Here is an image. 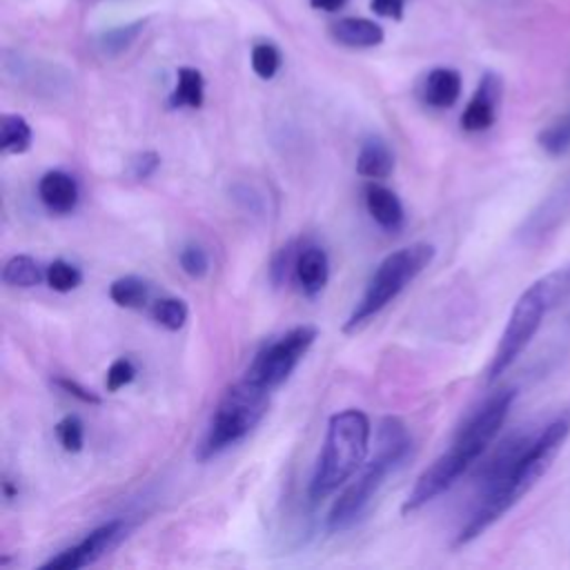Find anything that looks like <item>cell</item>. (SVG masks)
<instances>
[{"instance_id":"6da1fadb","label":"cell","mask_w":570,"mask_h":570,"mask_svg":"<svg viewBox=\"0 0 570 570\" xmlns=\"http://www.w3.org/2000/svg\"><path fill=\"white\" fill-rule=\"evenodd\" d=\"M570 434V416H557L550 421L528 445L523 456L519 459L510 479L490 494L479 497V503L465 525L459 530L454 539V548H461L476 537H481L492 523H497L523 494H528L534 483L550 470L552 461L561 452L566 439Z\"/></svg>"},{"instance_id":"7a4b0ae2","label":"cell","mask_w":570,"mask_h":570,"mask_svg":"<svg viewBox=\"0 0 570 570\" xmlns=\"http://www.w3.org/2000/svg\"><path fill=\"white\" fill-rule=\"evenodd\" d=\"M412 450V436L399 416L381 419L376 428V454L363 463L354 481L338 494L327 512V530L341 532L354 525L370 508L372 499L385 483L387 474L394 472L407 459Z\"/></svg>"},{"instance_id":"3957f363","label":"cell","mask_w":570,"mask_h":570,"mask_svg":"<svg viewBox=\"0 0 570 570\" xmlns=\"http://www.w3.org/2000/svg\"><path fill=\"white\" fill-rule=\"evenodd\" d=\"M568 296H570V265L548 272L546 276L528 285V289L521 292V296L512 305L503 334L490 358V365L485 372L488 383L497 381L521 356V352L539 332L546 314L559 307L563 301H568Z\"/></svg>"},{"instance_id":"277c9868","label":"cell","mask_w":570,"mask_h":570,"mask_svg":"<svg viewBox=\"0 0 570 570\" xmlns=\"http://www.w3.org/2000/svg\"><path fill=\"white\" fill-rule=\"evenodd\" d=\"M372 425L363 410L347 407L327 421L325 441L309 481V501L316 503L347 483L365 463Z\"/></svg>"},{"instance_id":"5b68a950","label":"cell","mask_w":570,"mask_h":570,"mask_svg":"<svg viewBox=\"0 0 570 570\" xmlns=\"http://www.w3.org/2000/svg\"><path fill=\"white\" fill-rule=\"evenodd\" d=\"M436 249L430 243H412L387 254L370 276L363 296L343 323L345 334H356L379 316L414 278L432 263Z\"/></svg>"},{"instance_id":"8992f818","label":"cell","mask_w":570,"mask_h":570,"mask_svg":"<svg viewBox=\"0 0 570 570\" xmlns=\"http://www.w3.org/2000/svg\"><path fill=\"white\" fill-rule=\"evenodd\" d=\"M269 394V390L252 383L245 376L229 385L214 407L209 428L196 452L198 461H209L227 448L240 443L267 414Z\"/></svg>"},{"instance_id":"52a82bcc","label":"cell","mask_w":570,"mask_h":570,"mask_svg":"<svg viewBox=\"0 0 570 570\" xmlns=\"http://www.w3.org/2000/svg\"><path fill=\"white\" fill-rule=\"evenodd\" d=\"M316 336H318V330L314 325H296L287 330L285 334L265 343L256 352V356L252 358L245 372V379L274 392L289 379V374L296 370V365L314 345Z\"/></svg>"},{"instance_id":"ba28073f","label":"cell","mask_w":570,"mask_h":570,"mask_svg":"<svg viewBox=\"0 0 570 570\" xmlns=\"http://www.w3.org/2000/svg\"><path fill=\"white\" fill-rule=\"evenodd\" d=\"M514 396H517L514 390H501V392H494L490 399H485L474 410V414L459 428L452 441V448H456L470 463H474L499 434L503 421L508 419Z\"/></svg>"},{"instance_id":"9c48e42d","label":"cell","mask_w":570,"mask_h":570,"mask_svg":"<svg viewBox=\"0 0 570 570\" xmlns=\"http://www.w3.org/2000/svg\"><path fill=\"white\" fill-rule=\"evenodd\" d=\"M127 530H129L127 521L111 519V521L94 528L76 546L47 559L40 566V570H80L85 566H91L98 559H102L105 554H109L127 537Z\"/></svg>"},{"instance_id":"30bf717a","label":"cell","mask_w":570,"mask_h":570,"mask_svg":"<svg viewBox=\"0 0 570 570\" xmlns=\"http://www.w3.org/2000/svg\"><path fill=\"white\" fill-rule=\"evenodd\" d=\"M472 463L456 450L450 445L448 452H443L439 459H434L416 479V483L412 485V490L407 492L401 512L403 514H412L416 510H421L425 503L434 501L439 494H443L445 490H450L459 476L470 468Z\"/></svg>"},{"instance_id":"8fae6325","label":"cell","mask_w":570,"mask_h":570,"mask_svg":"<svg viewBox=\"0 0 570 570\" xmlns=\"http://www.w3.org/2000/svg\"><path fill=\"white\" fill-rule=\"evenodd\" d=\"M501 100V78L492 71L483 73L479 87L461 114V129L468 134L485 131L494 125Z\"/></svg>"},{"instance_id":"7c38bea8","label":"cell","mask_w":570,"mask_h":570,"mask_svg":"<svg viewBox=\"0 0 570 570\" xmlns=\"http://www.w3.org/2000/svg\"><path fill=\"white\" fill-rule=\"evenodd\" d=\"M38 196L47 212L65 216L76 209L80 189L71 174H67L62 169H51V171L42 174V178L38 183Z\"/></svg>"},{"instance_id":"4fadbf2b","label":"cell","mask_w":570,"mask_h":570,"mask_svg":"<svg viewBox=\"0 0 570 570\" xmlns=\"http://www.w3.org/2000/svg\"><path fill=\"white\" fill-rule=\"evenodd\" d=\"M365 209L372 216V220L385 229V232H399L405 223V209L401 198L379 180H372L363 189Z\"/></svg>"},{"instance_id":"5bb4252c","label":"cell","mask_w":570,"mask_h":570,"mask_svg":"<svg viewBox=\"0 0 570 570\" xmlns=\"http://www.w3.org/2000/svg\"><path fill=\"white\" fill-rule=\"evenodd\" d=\"M566 216H570V180H566L546 203H541L537 212H532L521 234L523 238H541L557 229Z\"/></svg>"},{"instance_id":"9a60e30c","label":"cell","mask_w":570,"mask_h":570,"mask_svg":"<svg viewBox=\"0 0 570 570\" xmlns=\"http://www.w3.org/2000/svg\"><path fill=\"white\" fill-rule=\"evenodd\" d=\"M330 36L334 42L350 49H370L379 47L385 38L383 27L370 18L347 16L330 24Z\"/></svg>"},{"instance_id":"2e32d148","label":"cell","mask_w":570,"mask_h":570,"mask_svg":"<svg viewBox=\"0 0 570 570\" xmlns=\"http://www.w3.org/2000/svg\"><path fill=\"white\" fill-rule=\"evenodd\" d=\"M294 281L307 296H316L330 281V258L323 247L307 245L301 249L294 267Z\"/></svg>"},{"instance_id":"e0dca14e","label":"cell","mask_w":570,"mask_h":570,"mask_svg":"<svg viewBox=\"0 0 570 570\" xmlns=\"http://www.w3.org/2000/svg\"><path fill=\"white\" fill-rule=\"evenodd\" d=\"M461 73L452 67H436L423 80V102L434 109H450L461 96Z\"/></svg>"},{"instance_id":"ac0fdd59","label":"cell","mask_w":570,"mask_h":570,"mask_svg":"<svg viewBox=\"0 0 570 570\" xmlns=\"http://www.w3.org/2000/svg\"><path fill=\"white\" fill-rule=\"evenodd\" d=\"M394 169V154L385 140L372 136L361 142L356 154V174L370 180H383Z\"/></svg>"},{"instance_id":"d6986e66","label":"cell","mask_w":570,"mask_h":570,"mask_svg":"<svg viewBox=\"0 0 570 570\" xmlns=\"http://www.w3.org/2000/svg\"><path fill=\"white\" fill-rule=\"evenodd\" d=\"M205 102V78L194 67H180L176 71V85L169 94L167 105L171 109H198Z\"/></svg>"},{"instance_id":"ffe728a7","label":"cell","mask_w":570,"mask_h":570,"mask_svg":"<svg viewBox=\"0 0 570 570\" xmlns=\"http://www.w3.org/2000/svg\"><path fill=\"white\" fill-rule=\"evenodd\" d=\"M149 294H151V285L134 274L120 276L109 285V298L125 309H140L149 303Z\"/></svg>"},{"instance_id":"44dd1931","label":"cell","mask_w":570,"mask_h":570,"mask_svg":"<svg viewBox=\"0 0 570 570\" xmlns=\"http://www.w3.org/2000/svg\"><path fill=\"white\" fill-rule=\"evenodd\" d=\"M33 140L29 122L20 114L0 116V151L2 154H24Z\"/></svg>"},{"instance_id":"7402d4cb","label":"cell","mask_w":570,"mask_h":570,"mask_svg":"<svg viewBox=\"0 0 570 570\" xmlns=\"http://www.w3.org/2000/svg\"><path fill=\"white\" fill-rule=\"evenodd\" d=\"M42 272L36 263V258L27 256V254H16L11 256L4 267H2V283L9 287H36L42 281Z\"/></svg>"},{"instance_id":"603a6c76","label":"cell","mask_w":570,"mask_h":570,"mask_svg":"<svg viewBox=\"0 0 570 570\" xmlns=\"http://www.w3.org/2000/svg\"><path fill=\"white\" fill-rule=\"evenodd\" d=\"M142 29H145V20H136V22H129V24L114 27V29L100 33L98 47L105 56H118L136 42V38L142 33Z\"/></svg>"},{"instance_id":"cb8c5ba5","label":"cell","mask_w":570,"mask_h":570,"mask_svg":"<svg viewBox=\"0 0 570 570\" xmlns=\"http://www.w3.org/2000/svg\"><path fill=\"white\" fill-rule=\"evenodd\" d=\"M187 316H189V309H187V303L183 298H176V296H165V298H158L154 301L151 305V318L169 330V332H178L185 323H187Z\"/></svg>"},{"instance_id":"d4e9b609","label":"cell","mask_w":570,"mask_h":570,"mask_svg":"<svg viewBox=\"0 0 570 570\" xmlns=\"http://www.w3.org/2000/svg\"><path fill=\"white\" fill-rule=\"evenodd\" d=\"M539 147L548 156H563L570 149V114L557 118L537 136Z\"/></svg>"},{"instance_id":"484cf974","label":"cell","mask_w":570,"mask_h":570,"mask_svg":"<svg viewBox=\"0 0 570 570\" xmlns=\"http://www.w3.org/2000/svg\"><path fill=\"white\" fill-rule=\"evenodd\" d=\"M301 249H303V245H298V240H289L274 252V256L269 261V281L276 287H281L289 278H294V267H296V258H298Z\"/></svg>"},{"instance_id":"4316f807","label":"cell","mask_w":570,"mask_h":570,"mask_svg":"<svg viewBox=\"0 0 570 570\" xmlns=\"http://www.w3.org/2000/svg\"><path fill=\"white\" fill-rule=\"evenodd\" d=\"M45 281L53 292L67 294L71 289H76L82 283V272L78 265L65 261V258H56L53 263H49L47 272H45Z\"/></svg>"},{"instance_id":"83f0119b","label":"cell","mask_w":570,"mask_h":570,"mask_svg":"<svg viewBox=\"0 0 570 570\" xmlns=\"http://www.w3.org/2000/svg\"><path fill=\"white\" fill-rule=\"evenodd\" d=\"M281 62H283V58H281V51H278L276 45H272V42H256L252 47V69H254V73L258 78L272 80L278 73Z\"/></svg>"},{"instance_id":"f1b7e54d","label":"cell","mask_w":570,"mask_h":570,"mask_svg":"<svg viewBox=\"0 0 570 570\" xmlns=\"http://www.w3.org/2000/svg\"><path fill=\"white\" fill-rule=\"evenodd\" d=\"M53 432H56L62 450H67V452H80L82 450V445H85V425H82L80 416H76V414L62 416L56 423Z\"/></svg>"},{"instance_id":"f546056e","label":"cell","mask_w":570,"mask_h":570,"mask_svg":"<svg viewBox=\"0 0 570 570\" xmlns=\"http://www.w3.org/2000/svg\"><path fill=\"white\" fill-rule=\"evenodd\" d=\"M178 263H180L183 272H185L189 278H203V276H207V272H209V256H207V252H205L200 245H196V243H189V245H185V247L180 249Z\"/></svg>"},{"instance_id":"4dcf8cb0","label":"cell","mask_w":570,"mask_h":570,"mask_svg":"<svg viewBox=\"0 0 570 570\" xmlns=\"http://www.w3.org/2000/svg\"><path fill=\"white\" fill-rule=\"evenodd\" d=\"M136 379V365L131 358L127 356H120L116 358L109 370H107V376H105V385L109 392H118L120 387L129 385L131 381Z\"/></svg>"},{"instance_id":"1f68e13d","label":"cell","mask_w":570,"mask_h":570,"mask_svg":"<svg viewBox=\"0 0 570 570\" xmlns=\"http://www.w3.org/2000/svg\"><path fill=\"white\" fill-rule=\"evenodd\" d=\"M160 167V156L156 151H142L136 154L129 163V174L136 180H147L149 176L156 174V169Z\"/></svg>"},{"instance_id":"d6a6232c","label":"cell","mask_w":570,"mask_h":570,"mask_svg":"<svg viewBox=\"0 0 570 570\" xmlns=\"http://www.w3.org/2000/svg\"><path fill=\"white\" fill-rule=\"evenodd\" d=\"M53 385H58L62 392H67L69 396H73V399H78V401H82V403H89V405H100V403H102V399H100L94 390L85 387V385L78 383L76 379L56 376V379H53Z\"/></svg>"},{"instance_id":"836d02e7","label":"cell","mask_w":570,"mask_h":570,"mask_svg":"<svg viewBox=\"0 0 570 570\" xmlns=\"http://www.w3.org/2000/svg\"><path fill=\"white\" fill-rule=\"evenodd\" d=\"M370 7L374 13L390 20H401L405 13V0H370Z\"/></svg>"},{"instance_id":"e575fe53","label":"cell","mask_w":570,"mask_h":570,"mask_svg":"<svg viewBox=\"0 0 570 570\" xmlns=\"http://www.w3.org/2000/svg\"><path fill=\"white\" fill-rule=\"evenodd\" d=\"M347 0H309V4L314 9H323V11H338Z\"/></svg>"},{"instance_id":"d590c367","label":"cell","mask_w":570,"mask_h":570,"mask_svg":"<svg viewBox=\"0 0 570 570\" xmlns=\"http://www.w3.org/2000/svg\"><path fill=\"white\" fill-rule=\"evenodd\" d=\"M2 488H4V497H7V499H13V497L18 494V490L11 485V481H9V479H4V481H2Z\"/></svg>"}]
</instances>
